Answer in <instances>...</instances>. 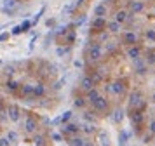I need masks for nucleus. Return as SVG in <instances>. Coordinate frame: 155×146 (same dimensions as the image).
Segmentation results:
<instances>
[{"label":"nucleus","instance_id":"1","mask_svg":"<svg viewBox=\"0 0 155 146\" xmlns=\"http://www.w3.org/2000/svg\"><path fill=\"white\" fill-rule=\"evenodd\" d=\"M103 57V49L99 45V42H89V45L85 47V63L87 64H96Z\"/></svg>","mask_w":155,"mask_h":146},{"label":"nucleus","instance_id":"2","mask_svg":"<svg viewBox=\"0 0 155 146\" xmlns=\"http://www.w3.org/2000/svg\"><path fill=\"white\" fill-rule=\"evenodd\" d=\"M38 127H40L38 118L33 117V115H30V113H26L25 118L21 120V131L25 132L26 136H35L37 132H38Z\"/></svg>","mask_w":155,"mask_h":146},{"label":"nucleus","instance_id":"3","mask_svg":"<svg viewBox=\"0 0 155 146\" xmlns=\"http://www.w3.org/2000/svg\"><path fill=\"white\" fill-rule=\"evenodd\" d=\"M145 101H147V99H145V96H143V92H141L140 89H134L133 92L129 94V104H127V111H129V115H131L134 110H138Z\"/></svg>","mask_w":155,"mask_h":146},{"label":"nucleus","instance_id":"4","mask_svg":"<svg viewBox=\"0 0 155 146\" xmlns=\"http://www.w3.org/2000/svg\"><path fill=\"white\" fill-rule=\"evenodd\" d=\"M127 78H117V80H113L112 82V94L117 97H124L127 92Z\"/></svg>","mask_w":155,"mask_h":146},{"label":"nucleus","instance_id":"5","mask_svg":"<svg viewBox=\"0 0 155 146\" xmlns=\"http://www.w3.org/2000/svg\"><path fill=\"white\" fill-rule=\"evenodd\" d=\"M21 106L16 103H9L7 104V118L12 122V124H18V122H21Z\"/></svg>","mask_w":155,"mask_h":146},{"label":"nucleus","instance_id":"6","mask_svg":"<svg viewBox=\"0 0 155 146\" xmlns=\"http://www.w3.org/2000/svg\"><path fill=\"white\" fill-rule=\"evenodd\" d=\"M91 106H92V110L98 111V113H106V115H110V101H108V97L99 96Z\"/></svg>","mask_w":155,"mask_h":146},{"label":"nucleus","instance_id":"7","mask_svg":"<svg viewBox=\"0 0 155 146\" xmlns=\"http://www.w3.org/2000/svg\"><path fill=\"white\" fill-rule=\"evenodd\" d=\"M122 45L126 47H133V45H140V37L136 31H124L122 33Z\"/></svg>","mask_w":155,"mask_h":146},{"label":"nucleus","instance_id":"8","mask_svg":"<svg viewBox=\"0 0 155 146\" xmlns=\"http://www.w3.org/2000/svg\"><path fill=\"white\" fill-rule=\"evenodd\" d=\"M106 18H94L91 21V35L94 33H105L106 31Z\"/></svg>","mask_w":155,"mask_h":146},{"label":"nucleus","instance_id":"9","mask_svg":"<svg viewBox=\"0 0 155 146\" xmlns=\"http://www.w3.org/2000/svg\"><path fill=\"white\" fill-rule=\"evenodd\" d=\"M61 134L64 138H70V136H78L80 134V125L73 124V122H68V124L61 125Z\"/></svg>","mask_w":155,"mask_h":146},{"label":"nucleus","instance_id":"10","mask_svg":"<svg viewBox=\"0 0 155 146\" xmlns=\"http://www.w3.org/2000/svg\"><path fill=\"white\" fill-rule=\"evenodd\" d=\"M127 5H129V14H141L145 11V2H141V0H131V2H127Z\"/></svg>","mask_w":155,"mask_h":146},{"label":"nucleus","instance_id":"11","mask_svg":"<svg viewBox=\"0 0 155 146\" xmlns=\"http://www.w3.org/2000/svg\"><path fill=\"white\" fill-rule=\"evenodd\" d=\"M4 87H5V90H7L9 94H12V96H16V94L19 92V89H21V83L18 82V80L7 78V80L4 82Z\"/></svg>","mask_w":155,"mask_h":146},{"label":"nucleus","instance_id":"12","mask_svg":"<svg viewBox=\"0 0 155 146\" xmlns=\"http://www.w3.org/2000/svg\"><path fill=\"white\" fill-rule=\"evenodd\" d=\"M16 96L23 97V99H33V85H30V83H21V89L19 92L16 94Z\"/></svg>","mask_w":155,"mask_h":146},{"label":"nucleus","instance_id":"13","mask_svg":"<svg viewBox=\"0 0 155 146\" xmlns=\"http://www.w3.org/2000/svg\"><path fill=\"white\" fill-rule=\"evenodd\" d=\"M45 92H47V89H45V82L37 80V83H33V99H40V97H44L45 96Z\"/></svg>","mask_w":155,"mask_h":146},{"label":"nucleus","instance_id":"14","mask_svg":"<svg viewBox=\"0 0 155 146\" xmlns=\"http://www.w3.org/2000/svg\"><path fill=\"white\" fill-rule=\"evenodd\" d=\"M127 57L133 59V61H138L143 57V49L140 45H133V47H127Z\"/></svg>","mask_w":155,"mask_h":146},{"label":"nucleus","instance_id":"15","mask_svg":"<svg viewBox=\"0 0 155 146\" xmlns=\"http://www.w3.org/2000/svg\"><path fill=\"white\" fill-rule=\"evenodd\" d=\"M148 71V64L147 63H145V59H143V57H141V59H138V61H134V73H136V75H145V73H147Z\"/></svg>","mask_w":155,"mask_h":146},{"label":"nucleus","instance_id":"16","mask_svg":"<svg viewBox=\"0 0 155 146\" xmlns=\"http://www.w3.org/2000/svg\"><path fill=\"white\" fill-rule=\"evenodd\" d=\"M31 141H33V146H47L49 144V141H47V134H44V132H37Z\"/></svg>","mask_w":155,"mask_h":146},{"label":"nucleus","instance_id":"17","mask_svg":"<svg viewBox=\"0 0 155 146\" xmlns=\"http://www.w3.org/2000/svg\"><path fill=\"white\" fill-rule=\"evenodd\" d=\"M66 139V144L68 146H85V139L78 134V136H70V138H64Z\"/></svg>","mask_w":155,"mask_h":146},{"label":"nucleus","instance_id":"18","mask_svg":"<svg viewBox=\"0 0 155 146\" xmlns=\"http://www.w3.org/2000/svg\"><path fill=\"white\" fill-rule=\"evenodd\" d=\"M94 87H96V83H94V80H92V78H91L89 75H84V78L80 80V89L87 92V90L94 89Z\"/></svg>","mask_w":155,"mask_h":146},{"label":"nucleus","instance_id":"19","mask_svg":"<svg viewBox=\"0 0 155 146\" xmlns=\"http://www.w3.org/2000/svg\"><path fill=\"white\" fill-rule=\"evenodd\" d=\"M106 14H108V7L105 4H98V5L92 9V16L94 18H105Z\"/></svg>","mask_w":155,"mask_h":146},{"label":"nucleus","instance_id":"20","mask_svg":"<svg viewBox=\"0 0 155 146\" xmlns=\"http://www.w3.org/2000/svg\"><path fill=\"white\" fill-rule=\"evenodd\" d=\"M127 18H129V12H127L126 9H120V11H117V12H115L113 21H117L119 24H124V23H127Z\"/></svg>","mask_w":155,"mask_h":146},{"label":"nucleus","instance_id":"21","mask_svg":"<svg viewBox=\"0 0 155 146\" xmlns=\"http://www.w3.org/2000/svg\"><path fill=\"white\" fill-rule=\"evenodd\" d=\"M110 115H112V120L115 124H122V120H124V108L119 106V108H115Z\"/></svg>","mask_w":155,"mask_h":146},{"label":"nucleus","instance_id":"22","mask_svg":"<svg viewBox=\"0 0 155 146\" xmlns=\"http://www.w3.org/2000/svg\"><path fill=\"white\" fill-rule=\"evenodd\" d=\"M99 96H101V94H99L98 87H94V89H91V90H87V92H85V99H87V103H89V104H92Z\"/></svg>","mask_w":155,"mask_h":146},{"label":"nucleus","instance_id":"23","mask_svg":"<svg viewBox=\"0 0 155 146\" xmlns=\"http://www.w3.org/2000/svg\"><path fill=\"white\" fill-rule=\"evenodd\" d=\"M75 38H77V33H75V26H71V30L66 33V37H64V45H68V47H71L73 44H75Z\"/></svg>","mask_w":155,"mask_h":146},{"label":"nucleus","instance_id":"24","mask_svg":"<svg viewBox=\"0 0 155 146\" xmlns=\"http://www.w3.org/2000/svg\"><path fill=\"white\" fill-rule=\"evenodd\" d=\"M7 103L4 101V97H0V124L7 122Z\"/></svg>","mask_w":155,"mask_h":146},{"label":"nucleus","instance_id":"25","mask_svg":"<svg viewBox=\"0 0 155 146\" xmlns=\"http://www.w3.org/2000/svg\"><path fill=\"white\" fill-rule=\"evenodd\" d=\"M120 30H122V24H119L117 21H108L106 23V31L108 33H120Z\"/></svg>","mask_w":155,"mask_h":146},{"label":"nucleus","instance_id":"26","mask_svg":"<svg viewBox=\"0 0 155 146\" xmlns=\"http://www.w3.org/2000/svg\"><path fill=\"white\" fill-rule=\"evenodd\" d=\"M5 138H7L12 144H18V143H19V132L14 131V129H9V131L5 132Z\"/></svg>","mask_w":155,"mask_h":146},{"label":"nucleus","instance_id":"27","mask_svg":"<svg viewBox=\"0 0 155 146\" xmlns=\"http://www.w3.org/2000/svg\"><path fill=\"white\" fill-rule=\"evenodd\" d=\"M129 139H131V132L120 129V132H119V146H127V141H129Z\"/></svg>","mask_w":155,"mask_h":146},{"label":"nucleus","instance_id":"28","mask_svg":"<svg viewBox=\"0 0 155 146\" xmlns=\"http://www.w3.org/2000/svg\"><path fill=\"white\" fill-rule=\"evenodd\" d=\"M87 99H85L84 96H75V99H73V106L75 108H78V110H85V106H87Z\"/></svg>","mask_w":155,"mask_h":146},{"label":"nucleus","instance_id":"29","mask_svg":"<svg viewBox=\"0 0 155 146\" xmlns=\"http://www.w3.org/2000/svg\"><path fill=\"white\" fill-rule=\"evenodd\" d=\"M145 63H147L148 66H153L155 64V49H148L147 52H145Z\"/></svg>","mask_w":155,"mask_h":146},{"label":"nucleus","instance_id":"30","mask_svg":"<svg viewBox=\"0 0 155 146\" xmlns=\"http://www.w3.org/2000/svg\"><path fill=\"white\" fill-rule=\"evenodd\" d=\"M80 132H84L85 136H94V134H96V125L94 124H84L80 127Z\"/></svg>","mask_w":155,"mask_h":146},{"label":"nucleus","instance_id":"31","mask_svg":"<svg viewBox=\"0 0 155 146\" xmlns=\"http://www.w3.org/2000/svg\"><path fill=\"white\" fill-rule=\"evenodd\" d=\"M2 73L11 78V76L16 73V64H5V66H4V70H2Z\"/></svg>","mask_w":155,"mask_h":146},{"label":"nucleus","instance_id":"32","mask_svg":"<svg viewBox=\"0 0 155 146\" xmlns=\"http://www.w3.org/2000/svg\"><path fill=\"white\" fill-rule=\"evenodd\" d=\"M99 139H101V141H99V144L101 146H110V136H108L105 131L99 132Z\"/></svg>","mask_w":155,"mask_h":146},{"label":"nucleus","instance_id":"33","mask_svg":"<svg viewBox=\"0 0 155 146\" xmlns=\"http://www.w3.org/2000/svg\"><path fill=\"white\" fill-rule=\"evenodd\" d=\"M44 12H45V5H44L42 9H40V11H38V12L35 14V16H33V19H31V26H37V23L40 21V18L44 16Z\"/></svg>","mask_w":155,"mask_h":146},{"label":"nucleus","instance_id":"34","mask_svg":"<svg viewBox=\"0 0 155 146\" xmlns=\"http://www.w3.org/2000/svg\"><path fill=\"white\" fill-rule=\"evenodd\" d=\"M71 50V47H68V45H59V47L56 49V54L59 56V57H63L64 54H68Z\"/></svg>","mask_w":155,"mask_h":146},{"label":"nucleus","instance_id":"35","mask_svg":"<svg viewBox=\"0 0 155 146\" xmlns=\"http://www.w3.org/2000/svg\"><path fill=\"white\" fill-rule=\"evenodd\" d=\"M71 117H73V111H71V110L64 111L63 115H61V125H63V124H68V122L71 120Z\"/></svg>","mask_w":155,"mask_h":146},{"label":"nucleus","instance_id":"36","mask_svg":"<svg viewBox=\"0 0 155 146\" xmlns=\"http://www.w3.org/2000/svg\"><path fill=\"white\" fill-rule=\"evenodd\" d=\"M145 37L150 42H155V28H148L147 31H145Z\"/></svg>","mask_w":155,"mask_h":146},{"label":"nucleus","instance_id":"37","mask_svg":"<svg viewBox=\"0 0 155 146\" xmlns=\"http://www.w3.org/2000/svg\"><path fill=\"white\" fill-rule=\"evenodd\" d=\"M91 113H92V111H85V113H84V120L87 122V124H94V122H96V117L91 115Z\"/></svg>","mask_w":155,"mask_h":146},{"label":"nucleus","instance_id":"38","mask_svg":"<svg viewBox=\"0 0 155 146\" xmlns=\"http://www.w3.org/2000/svg\"><path fill=\"white\" fill-rule=\"evenodd\" d=\"M51 139L56 141V143H61L63 141V134L61 132H51Z\"/></svg>","mask_w":155,"mask_h":146},{"label":"nucleus","instance_id":"39","mask_svg":"<svg viewBox=\"0 0 155 146\" xmlns=\"http://www.w3.org/2000/svg\"><path fill=\"white\" fill-rule=\"evenodd\" d=\"M77 2H73V4H68V5H64V9H63V12H73V11H75V9H77Z\"/></svg>","mask_w":155,"mask_h":146},{"label":"nucleus","instance_id":"40","mask_svg":"<svg viewBox=\"0 0 155 146\" xmlns=\"http://www.w3.org/2000/svg\"><path fill=\"white\" fill-rule=\"evenodd\" d=\"M30 28H31V21H30V19H25V21L21 23V30H23V33H26Z\"/></svg>","mask_w":155,"mask_h":146},{"label":"nucleus","instance_id":"41","mask_svg":"<svg viewBox=\"0 0 155 146\" xmlns=\"http://www.w3.org/2000/svg\"><path fill=\"white\" fill-rule=\"evenodd\" d=\"M12 35H11V31H2L0 33V44H4V42H7L9 38H11Z\"/></svg>","mask_w":155,"mask_h":146},{"label":"nucleus","instance_id":"42","mask_svg":"<svg viewBox=\"0 0 155 146\" xmlns=\"http://www.w3.org/2000/svg\"><path fill=\"white\" fill-rule=\"evenodd\" d=\"M152 139H153V136H152V134H150V132L147 131V134H143V136H141V143H145V144H148V143H150Z\"/></svg>","mask_w":155,"mask_h":146},{"label":"nucleus","instance_id":"43","mask_svg":"<svg viewBox=\"0 0 155 146\" xmlns=\"http://www.w3.org/2000/svg\"><path fill=\"white\" fill-rule=\"evenodd\" d=\"M148 132H150L152 136H155V118L148 122Z\"/></svg>","mask_w":155,"mask_h":146},{"label":"nucleus","instance_id":"44","mask_svg":"<svg viewBox=\"0 0 155 146\" xmlns=\"http://www.w3.org/2000/svg\"><path fill=\"white\" fill-rule=\"evenodd\" d=\"M11 144H12V143H11L5 136H0V146H11Z\"/></svg>","mask_w":155,"mask_h":146},{"label":"nucleus","instance_id":"45","mask_svg":"<svg viewBox=\"0 0 155 146\" xmlns=\"http://www.w3.org/2000/svg\"><path fill=\"white\" fill-rule=\"evenodd\" d=\"M21 33H23L21 24H18V26H14V28H12V31H11V35H14V37H16V35H21Z\"/></svg>","mask_w":155,"mask_h":146},{"label":"nucleus","instance_id":"46","mask_svg":"<svg viewBox=\"0 0 155 146\" xmlns=\"http://www.w3.org/2000/svg\"><path fill=\"white\" fill-rule=\"evenodd\" d=\"M63 83H64V78H61V80H58V82L54 83V90H59L61 87H63Z\"/></svg>","mask_w":155,"mask_h":146},{"label":"nucleus","instance_id":"47","mask_svg":"<svg viewBox=\"0 0 155 146\" xmlns=\"http://www.w3.org/2000/svg\"><path fill=\"white\" fill-rule=\"evenodd\" d=\"M59 124H61V117H56V118H52V120H51V127L59 125Z\"/></svg>","mask_w":155,"mask_h":146},{"label":"nucleus","instance_id":"48","mask_svg":"<svg viewBox=\"0 0 155 146\" xmlns=\"http://www.w3.org/2000/svg\"><path fill=\"white\" fill-rule=\"evenodd\" d=\"M37 37H38V35H33V37H31V40H30V50H33V47H35Z\"/></svg>","mask_w":155,"mask_h":146},{"label":"nucleus","instance_id":"49","mask_svg":"<svg viewBox=\"0 0 155 146\" xmlns=\"http://www.w3.org/2000/svg\"><path fill=\"white\" fill-rule=\"evenodd\" d=\"M73 66H75V68H84V63L80 61V59H75V61H73Z\"/></svg>","mask_w":155,"mask_h":146},{"label":"nucleus","instance_id":"50","mask_svg":"<svg viewBox=\"0 0 155 146\" xmlns=\"http://www.w3.org/2000/svg\"><path fill=\"white\" fill-rule=\"evenodd\" d=\"M45 24H47V26H54V24H56V19H54V18L51 19V18H49V19L45 21Z\"/></svg>","mask_w":155,"mask_h":146},{"label":"nucleus","instance_id":"51","mask_svg":"<svg viewBox=\"0 0 155 146\" xmlns=\"http://www.w3.org/2000/svg\"><path fill=\"white\" fill-rule=\"evenodd\" d=\"M85 146H96V144H94L92 141H87V139H85Z\"/></svg>","mask_w":155,"mask_h":146},{"label":"nucleus","instance_id":"52","mask_svg":"<svg viewBox=\"0 0 155 146\" xmlns=\"http://www.w3.org/2000/svg\"><path fill=\"white\" fill-rule=\"evenodd\" d=\"M82 4H85V0H77V5H82Z\"/></svg>","mask_w":155,"mask_h":146},{"label":"nucleus","instance_id":"53","mask_svg":"<svg viewBox=\"0 0 155 146\" xmlns=\"http://www.w3.org/2000/svg\"><path fill=\"white\" fill-rule=\"evenodd\" d=\"M110 2H112V0H103V4H105V5H106V4H110Z\"/></svg>","mask_w":155,"mask_h":146},{"label":"nucleus","instance_id":"54","mask_svg":"<svg viewBox=\"0 0 155 146\" xmlns=\"http://www.w3.org/2000/svg\"><path fill=\"white\" fill-rule=\"evenodd\" d=\"M152 101H153V103H155V92H153V96H152Z\"/></svg>","mask_w":155,"mask_h":146},{"label":"nucleus","instance_id":"55","mask_svg":"<svg viewBox=\"0 0 155 146\" xmlns=\"http://www.w3.org/2000/svg\"><path fill=\"white\" fill-rule=\"evenodd\" d=\"M23 2H26V0H23Z\"/></svg>","mask_w":155,"mask_h":146},{"label":"nucleus","instance_id":"56","mask_svg":"<svg viewBox=\"0 0 155 146\" xmlns=\"http://www.w3.org/2000/svg\"><path fill=\"white\" fill-rule=\"evenodd\" d=\"M153 2H155V0H153Z\"/></svg>","mask_w":155,"mask_h":146}]
</instances>
